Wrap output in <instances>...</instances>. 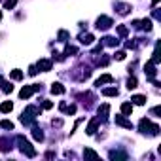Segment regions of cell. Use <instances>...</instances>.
Here are the masks:
<instances>
[{
    "label": "cell",
    "mask_w": 161,
    "mask_h": 161,
    "mask_svg": "<svg viewBox=\"0 0 161 161\" xmlns=\"http://www.w3.org/2000/svg\"><path fill=\"white\" fill-rule=\"evenodd\" d=\"M116 123H117V125H121V127H125V129H131V127H133V123H131V121H127L123 116H116Z\"/></svg>",
    "instance_id": "cell-8"
},
{
    "label": "cell",
    "mask_w": 161,
    "mask_h": 161,
    "mask_svg": "<svg viewBox=\"0 0 161 161\" xmlns=\"http://www.w3.org/2000/svg\"><path fill=\"white\" fill-rule=\"evenodd\" d=\"M104 40H106V46H116V44H117V40H116V38H110V36L104 38Z\"/></svg>",
    "instance_id": "cell-30"
},
{
    "label": "cell",
    "mask_w": 161,
    "mask_h": 161,
    "mask_svg": "<svg viewBox=\"0 0 161 161\" xmlns=\"http://www.w3.org/2000/svg\"><path fill=\"white\" fill-rule=\"evenodd\" d=\"M36 114H38V108H36V106H29V108L21 114V121H23V123H30V121L36 117Z\"/></svg>",
    "instance_id": "cell-3"
},
{
    "label": "cell",
    "mask_w": 161,
    "mask_h": 161,
    "mask_svg": "<svg viewBox=\"0 0 161 161\" xmlns=\"http://www.w3.org/2000/svg\"><path fill=\"white\" fill-rule=\"evenodd\" d=\"M108 110H110V106L108 104H102L101 108H99V116L101 117H106V116H108Z\"/></svg>",
    "instance_id": "cell-19"
},
{
    "label": "cell",
    "mask_w": 161,
    "mask_h": 161,
    "mask_svg": "<svg viewBox=\"0 0 161 161\" xmlns=\"http://www.w3.org/2000/svg\"><path fill=\"white\" fill-rule=\"evenodd\" d=\"M36 68H40L42 72H48V70H51V61H48V59H42V61H38Z\"/></svg>",
    "instance_id": "cell-7"
},
{
    "label": "cell",
    "mask_w": 161,
    "mask_h": 161,
    "mask_svg": "<svg viewBox=\"0 0 161 161\" xmlns=\"http://www.w3.org/2000/svg\"><path fill=\"white\" fill-rule=\"evenodd\" d=\"M0 127H2V129H10V131H12V129H13V123L8 121V120H2V121H0Z\"/></svg>",
    "instance_id": "cell-22"
},
{
    "label": "cell",
    "mask_w": 161,
    "mask_h": 161,
    "mask_svg": "<svg viewBox=\"0 0 161 161\" xmlns=\"http://www.w3.org/2000/svg\"><path fill=\"white\" fill-rule=\"evenodd\" d=\"M121 112H123L125 116H131V114H133V102H123V104H121Z\"/></svg>",
    "instance_id": "cell-10"
},
{
    "label": "cell",
    "mask_w": 161,
    "mask_h": 161,
    "mask_svg": "<svg viewBox=\"0 0 161 161\" xmlns=\"http://www.w3.org/2000/svg\"><path fill=\"white\" fill-rule=\"evenodd\" d=\"M154 114H161V106H155V108H154Z\"/></svg>",
    "instance_id": "cell-35"
},
{
    "label": "cell",
    "mask_w": 161,
    "mask_h": 161,
    "mask_svg": "<svg viewBox=\"0 0 161 161\" xmlns=\"http://www.w3.org/2000/svg\"><path fill=\"white\" fill-rule=\"evenodd\" d=\"M152 4H154V6H157V4H159V0H152Z\"/></svg>",
    "instance_id": "cell-36"
},
{
    "label": "cell",
    "mask_w": 161,
    "mask_h": 161,
    "mask_svg": "<svg viewBox=\"0 0 161 161\" xmlns=\"http://www.w3.org/2000/svg\"><path fill=\"white\" fill-rule=\"evenodd\" d=\"M15 4H17V0H6V2H4V8L12 10V8H15Z\"/></svg>",
    "instance_id": "cell-26"
},
{
    "label": "cell",
    "mask_w": 161,
    "mask_h": 161,
    "mask_svg": "<svg viewBox=\"0 0 161 161\" xmlns=\"http://www.w3.org/2000/svg\"><path fill=\"white\" fill-rule=\"evenodd\" d=\"M17 142H19V150H21L23 154H27L29 157H34V155H36V150L30 146V142L27 140L25 136H17Z\"/></svg>",
    "instance_id": "cell-1"
},
{
    "label": "cell",
    "mask_w": 161,
    "mask_h": 161,
    "mask_svg": "<svg viewBox=\"0 0 161 161\" xmlns=\"http://www.w3.org/2000/svg\"><path fill=\"white\" fill-rule=\"evenodd\" d=\"M131 101H133V104H138V106H142V104L146 102V97H144V95H135Z\"/></svg>",
    "instance_id": "cell-14"
},
{
    "label": "cell",
    "mask_w": 161,
    "mask_h": 161,
    "mask_svg": "<svg viewBox=\"0 0 161 161\" xmlns=\"http://www.w3.org/2000/svg\"><path fill=\"white\" fill-rule=\"evenodd\" d=\"M138 129H140L142 133H146L148 129H152V135H157V133H159V125H154L150 120H146V117H142V120H140V123H138Z\"/></svg>",
    "instance_id": "cell-2"
},
{
    "label": "cell",
    "mask_w": 161,
    "mask_h": 161,
    "mask_svg": "<svg viewBox=\"0 0 161 161\" xmlns=\"http://www.w3.org/2000/svg\"><path fill=\"white\" fill-rule=\"evenodd\" d=\"M0 87H2L4 93H12V91H13V85H12V83H8L4 78H0Z\"/></svg>",
    "instance_id": "cell-9"
},
{
    "label": "cell",
    "mask_w": 161,
    "mask_h": 161,
    "mask_svg": "<svg viewBox=\"0 0 161 161\" xmlns=\"http://www.w3.org/2000/svg\"><path fill=\"white\" fill-rule=\"evenodd\" d=\"M12 110H13V104L10 102V101H6V102H2V104H0V112L8 114V112H12Z\"/></svg>",
    "instance_id": "cell-11"
},
{
    "label": "cell",
    "mask_w": 161,
    "mask_h": 161,
    "mask_svg": "<svg viewBox=\"0 0 161 161\" xmlns=\"http://www.w3.org/2000/svg\"><path fill=\"white\" fill-rule=\"evenodd\" d=\"M0 19H2V13H0Z\"/></svg>",
    "instance_id": "cell-37"
},
{
    "label": "cell",
    "mask_w": 161,
    "mask_h": 161,
    "mask_svg": "<svg viewBox=\"0 0 161 161\" xmlns=\"http://www.w3.org/2000/svg\"><path fill=\"white\" fill-rule=\"evenodd\" d=\"M29 74H30V76H36V74H38L36 67H30V68H29Z\"/></svg>",
    "instance_id": "cell-32"
},
{
    "label": "cell",
    "mask_w": 161,
    "mask_h": 161,
    "mask_svg": "<svg viewBox=\"0 0 161 161\" xmlns=\"http://www.w3.org/2000/svg\"><path fill=\"white\" fill-rule=\"evenodd\" d=\"M83 155H85V157H91V159H99V154L93 152V150H89V148L83 150Z\"/></svg>",
    "instance_id": "cell-17"
},
{
    "label": "cell",
    "mask_w": 161,
    "mask_h": 161,
    "mask_svg": "<svg viewBox=\"0 0 161 161\" xmlns=\"http://www.w3.org/2000/svg\"><path fill=\"white\" fill-rule=\"evenodd\" d=\"M114 57H116L117 61H123V59H125V51H117V53H116Z\"/></svg>",
    "instance_id": "cell-31"
},
{
    "label": "cell",
    "mask_w": 161,
    "mask_h": 161,
    "mask_svg": "<svg viewBox=\"0 0 161 161\" xmlns=\"http://www.w3.org/2000/svg\"><path fill=\"white\" fill-rule=\"evenodd\" d=\"M114 78L110 76V74H102V76L99 78V80H97V85H102V83H110Z\"/></svg>",
    "instance_id": "cell-12"
},
{
    "label": "cell",
    "mask_w": 161,
    "mask_h": 161,
    "mask_svg": "<svg viewBox=\"0 0 161 161\" xmlns=\"http://www.w3.org/2000/svg\"><path fill=\"white\" fill-rule=\"evenodd\" d=\"M102 95H106V97H116V95H117V89H116V87H108V89L102 91Z\"/></svg>",
    "instance_id": "cell-20"
},
{
    "label": "cell",
    "mask_w": 161,
    "mask_h": 161,
    "mask_svg": "<svg viewBox=\"0 0 161 161\" xmlns=\"http://www.w3.org/2000/svg\"><path fill=\"white\" fill-rule=\"evenodd\" d=\"M135 87H136V78L131 76V78L127 80V89H135Z\"/></svg>",
    "instance_id": "cell-24"
},
{
    "label": "cell",
    "mask_w": 161,
    "mask_h": 161,
    "mask_svg": "<svg viewBox=\"0 0 161 161\" xmlns=\"http://www.w3.org/2000/svg\"><path fill=\"white\" fill-rule=\"evenodd\" d=\"M10 76H12V80H21V78H23V72H21V70H12V74H10Z\"/></svg>",
    "instance_id": "cell-21"
},
{
    "label": "cell",
    "mask_w": 161,
    "mask_h": 161,
    "mask_svg": "<svg viewBox=\"0 0 161 161\" xmlns=\"http://www.w3.org/2000/svg\"><path fill=\"white\" fill-rule=\"evenodd\" d=\"M40 89H42L40 85H27V87H23V89L19 91V97H21V99H29L34 91H40Z\"/></svg>",
    "instance_id": "cell-4"
},
{
    "label": "cell",
    "mask_w": 161,
    "mask_h": 161,
    "mask_svg": "<svg viewBox=\"0 0 161 161\" xmlns=\"http://www.w3.org/2000/svg\"><path fill=\"white\" fill-rule=\"evenodd\" d=\"M51 106H53V102H49V101H46V102H44V108H46V110H49Z\"/></svg>",
    "instance_id": "cell-33"
},
{
    "label": "cell",
    "mask_w": 161,
    "mask_h": 161,
    "mask_svg": "<svg viewBox=\"0 0 161 161\" xmlns=\"http://www.w3.org/2000/svg\"><path fill=\"white\" fill-rule=\"evenodd\" d=\"M32 136H34V140H38V142L44 140V133H42L40 129H34V131H32Z\"/></svg>",
    "instance_id": "cell-18"
},
{
    "label": "cell",
    "mask_w": 161,
    "mask_h": 161,
    "mask_svg": "<svg viewBox=\"0 0 161 161\" xmlns=\"http://www.w3.org/2000/svg\"><path fill=\"white\" fill-rule=\"evenodd\" d=\"M53 125H57V127H61V125H63V121H61V120H53Z\"/></svg>",
    "instance_id": "cell-34"
},
{
    "label": "cell",
    "mask_w": 161,
    "mask_h": 161,
    "mask_svg": "<svg viewBox=\"0 0 161 161\" xmlns=\"http://www.w3.org/2000/svg\"><path fill=\"white\" fill-rule=\"evenodd\" d=\"M80 40H82V44H85V46H89V44H93V34H82L80 36Z\"/></svg>",
    "instance_id": "cell-15"
},
{
    "label": "cell",
    "mask_w": 161,
    "mask_h": 161,
    "mask_svg": "<svg viewBox=\"0 0 161 161\" xmlns=\"http://www.w3.org/2000/svg\"><path fill=\"white\" fill-rule=\"evenodd\" d=\"M97 125H99V117H95V120L89 123V127H87V135H95V129H97Z\"/></svg>",
    "instance_id": "cell-16"
},
{
    "label": "cell",
    "mask_w": 161,
    "mask_h": 161,
    "mask_svg": "<svg viewBox=\"0 0 161 161\" xmlns=\"http://www.w3.org/2000/svg\"><path fill=\"white\" fill-rule=\"evenodd\" d=\"M74 53H78V48H74V46H67V49H64V55H74Z\"/></svg>",
    "instance_id": "cell-23"
},
{
    "label": "cell",
    "mask_w": 161,
    "mask_h": 161,
    "mask_svg": "<svg viewBox=\"0 0 161 161\" xmlns=\"http://www.w3.org/2000/svg\"><path fill=\"white\" fill-rule=\"evenodd\" d=\"M144 72H146V76L150 78V80H154L155 78V64L152 63V61H150V63H146V67H144Z\"/></svg>",
    "instance_id": "cell-6"
},
{
    "label": "cell",
    "mask_w": 161,
    "mask_h": 161,
    "mask_svg": "<svg viewBox=\"0 0 161 161\" xmlns=\"http://www.w3.org/2000/svg\"><path fill=\"white\" fill-rule=\"evenodd\" d=\"M51 93H53V95H63V93H64V87H63L61 83H53V85H51Z\"/></svg>",
    "instance_id": "cell-13"
},
{
    "label": "cell",
    "mask_w": 161,
    "mask_h": 161,
    "mask_svg": "<svg viewBox=\"0 0 161 161\" xmlns=\"http://www.w3.org/2000/svg\"><path fill=\"white\" fill-rule=\"evenodd\" d=\"M142 29L152 30V19H144V21H142Z\"/></svg>",
    "instance_id": "cell-25"
},
{
    "label": "cell",
    "mask_w": 161,
    "mask_h": 161,
    "mask_svg": "<svg viewBox=\"0 0 161 161\" xmlns=\"http://www.w3.org/2000/svg\"><path fill=\"white\" fill-rule=\"evenodd\" d=\"M112 27V19L110 17H99L97 19V29H101V30H106V29H110Z\"/></svg>",
    "instance_id": "cell-5"
},
{
    "label": "cell",
    "mask_w": 161,
    "mask_h": 161,
    "mask_svg": "<svg viewBox=\"0 0 161 161\" xmlns=\"http://www.w3.org/2000/svg\"><path fill=\"white\" fill-rule=\"evenodd\" d=\"M64 112H67V114H76V106H74V104L64 106Z\"/></svg>",
    "instance_id": "cell-28"
},
{
    "label": "cell",
    "mask_w": 161,
    "mask_h": 161,
    "mask_svg": "<svg viewBox=\"0 0 161 161\" xmlns=\"http://www.w3.org/2000/svg\"><path fill=\"white\" fill-rule=\"evenodd\" d=\"M117 34H120V36H127V27L120 25V27H117Z\"/></svg>",
    "instance_id": "cell-27"
},
{
    "label": "cell",
    "mask_w": 161,
    "mask_h": 161,
    "mask_svg": "<svg viewBox=\"0 0 161 161\" xmlns=\"http://www.w3.org/2000/svg\"><path fill=\"white\" fill-rule=\"evenodd\" d=\"M67 38H68V32H67V30H61V32H59V40H61V42H67Z\"/></svg>",
    "instance_id": "cell-29"
}]
</instances>
